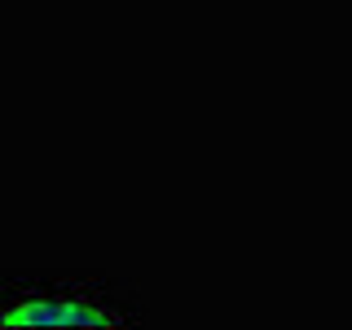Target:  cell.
I'll return each instance as SVG.
<instances>
[{"label":"cell","mask_w":352,"mask_h":330,"mask_svg":"<svg viewBox=\"0 0 352 330\" xmlns=\"http://www.w3.org/2000/svg\"><path fill=\"white\" fill-rule=\"evenodd\" d=\"M0 322L22 326H128L137 322L128 304H119L97 282H14L5 291Z\"/></svg>","instance_id":"obj_1"}]
</instances>
